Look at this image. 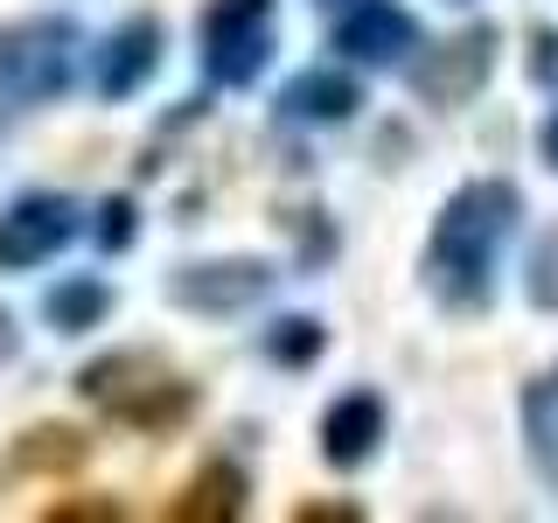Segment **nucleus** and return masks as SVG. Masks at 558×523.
Here are the masks:
<instances>
[{"label":"nucleus","instance_id":"423d86ee","mask_svg":"<svg viewBox=\"0 0 558 523\" xmlns=\"http://www.w3.org/2000/svg\"><path fill=\"white\" fill-rule=\"evenodd\" d=\"M279 287V272L266 258H203V266H174L168 272V301L189 314H244Z\"/></svg>","mask_w":558,"mask_h":523},{"label":"nucleus","instance_id":"7ed1b4c3","mask_svg":"<svg viewBox=\"0 0 558 523\" xmlns=\"http://www.w3.org/2000/svg\"><path fill=\"white\" fill-rule=\"evenodd\" d=\"M84 57V28L70 14H35L0 35V98L8 105H49L70 92Z\"/></svg>","mask_w":558,"mask_h":523},{"label":"nucleus","instance_id":"412c9836","mask_svg":"<svg viewBox=\"0 0 558 523\" xmlns=\"http://www.w3.org/2000/svg\"><path fill=\"white\" fill-rule=\"evenodd\" d=\"M328 516H336V523H356L363 510H356V502H301V523H328Z\"/></svg>","mask_w":558,"mask_h":523},{"label":"nucleus","instance_id":"a211bd4d","mask_svg":"<svg viewBox=\"0 0 558 523\" xmlns=\"http://www.w3.org/2000/svg\"><path fill=\"white\" fill-rule=\"evenodd\" d=\"M523 293H531V307L558 314V231L531 252V266H523Z\"/></svg>","mask_w":558,"mask_h":523},{"label":"nucleus","instance_id":"f8f14e48","mask_svg":"<svg viewBox=\"0 0 558 523\" xmlns=\"http://www.w3.org/2000/svg\"><path fill=\"white\" fill-rule=\"evenodd\" d=\"M244 496H252V488H244V467H231V461H209L196 482L182 488V496H174V523H231V516H244Z\"/></svg>","mask_w":558,"mask_h":523},{"label":"nucleus","instance_id":"ddd939ff","mask_svg":"<svg viewBox=\"0 0 558 523\" xmlns=\"http://www.w3.org/2000/svg\"><path fill=\"white\" fill-rule=\"evenodd\" d=\"M84 453H92V440H84L77 426H35V433H22V440L8 447V482L70 475V467H84Z\"/></svg>","mask_w":558,"mask_h":523},{"label":"nucleus","instance_id":"6e6552de","mask_svg":"<svg viewBox=\"0 0 558 523\" xmlns=\"http://www.w3.org/2000/svg\"><path fill=\"white\" fill-rule=\"evenodd\" d=\"M496 42H502V35L488 22H475V28L453 35V42H440L426 63H412L418 98H426V105H468L488 84V70H496Z\"/></svg>","mask_w":558,"mask_h":523},{"label":"nucleus","instance_id":"2eb2a0df","mask_svg":"<svg viewBox=\"0 0 558 523\" xmlns=\"http://www.w3.org/2000/svg\"><path fill=\"white\" fill-rule=\"evenodd\" d=\"M105 314H112V287L92 272H77V279H57V287L43 293V321L57 328V336H84V328H98Z\"/></svg>","mask_w":558,"mask_h":523},{"label":"nucleus","instance_id":"dca6fc26","mask_svg":"<svg viewBox=\"0 0 558 523\" xmlns=\"http://www.w3.org/2000/svg\"><path fill=\"white\" fill-rule=\"evenodd\" d=\"M322 349H328V328L314 321V314H279V321L266 328V356L279 363V370H307Z\"/></svg>","mask_w":558,"mask_h":523},{"label":"nucleus","instance_id":"4468645a","mask_svg":"<svg viewBox=\"0 0 558 523\" xmlns=\"http://www.w3.org/2000/svg\"><path fill=\"white\" fill-rule=\"evenodd\" d=\"M523 447H531V467L558 488V363L523 384Z\"/></svg>","mask_w":558,"mask_h":523},{"label":"nucleus","instance_id":"f257e3e1","mask_svg":"<svg viewBox=\"0 0 558 523\" xmlns=\"http://www.w3.org/2000/svg\"><path fill=\"white\" fill-rule=\"evenodd\" d=\"M517 217H523L517 182H496V174H475L440 203L433 238H426V293L447 314L488 307L496 272H502V244L517 238Z\"/></svg>","mask_w":558,"mask_h":523},{"label":"nucleus","instance_id":"20e7f679","mask_svg":"<svg viewBox=\"0 0 558 523\" xmlns=\"http://www.w3.org/2000/svg\"><path fill=\"white\" fill-rule=\"evenodd\" d=\"M272 63V0H209L203 8V70L223 92L258 84Z\"/></svg>","mask_w":558,"mask_h":523},{"label":"nucleus","instance_id":"9b49d317","mask_svg":"<svg viewBox=\"0 0 558 523\" xmlns=\"http://www.w3.org/2000/svg\"><path fill=\"white\" fill-rule=\"evenodd\" d=\"M384 447V398L377 391H342L336 405L322 412V461L328 467H363Z\"/></svg>","mask_w":558,"mask_h":523},{"label":"nucleus","instance_id":"9d476101","mask_svg":"<svg viewBox=\"0 0 558 523\" xmlns=\"http://www.w3.org/2000/svg\"><path fill=\"white\" fill-rule=\"evenodd\" d=\"M356 112H363V84L336 63L301 70V77H287V92H279V119H287V126H349Z\"/></svg>","mask_w":558,"mask_h":523},{"label":"nucleus","instance_id":"5701e85b","mask_svg":"<svg viewBox=\"0 0 558 523\" xmlns=\"http://www.w3.org/2000/svg\"><path fill=\"white\" fill-rule=\"evenodd\" d=\"M14 349H22V336H14V314H0V363H8Z\"/></svg>","mask_w":558,"mask_h":523},{"label":"nucleus","instance_id":"f03ea898","mask_svg":"<svg viewBox=\"0 0 558 523\" xmlns=\"http://www.w3.org/2000/svg\"><path fill=\"white\" fill-rule=\"evenodd\" d=\"M77 391L92 398L98 412H112L119 426H140V433H168L196 412V384L174 377L161 356L147 349H119V356H98L77 370Z\"/></svg>","mask_w":558,"mask_h":523},{"label":"nucleus","instance_id":"aec40b11","mask_svg":"<svg viewBox=\"0 0 558 523\" xmlns=\"http://www.w3.org/2000/svg\"><path fill=\"white\" fill-rule=\"evenodd\" d=\"M126 510H119L112 496H92V502H57V510H49V523H119Z\"/></svg>","mask_w":558,"mask_h":523},{"label":"nucleus","instance_id":"4be33fe9","mask_svg":"<svg viewBox=\"0 0 558 523\" xmlns=\"http://www.w3.org/2000/svg\"><path fill=\"white\" fill-rule=\"evenodd\" d=\"M537 154H545V168L558 174V112L545 119V126H537Z\"/></svg>","mask_w":558,"mask_h":523},{"label":"nucleus","instance_id":"0eeeda50","mask_svg":"<svg viewBox=\"0 0 558 523\" xmlns=\"http://www.w3.org/2000/svg\"><path fill=\"white\" fill-rule=\"evenodd\" d=\"M336 49L349 63H371V70L412 63L418 57V22H412V8H398V0H349L336 14Z\"/></svg>","mask_w":558,"mask_h":523},{"label":"nucleus","instance_id":"6ab92c4d","mask_svg":"<svg viewBox=\"0 0 558 523\" xmlns=\"http://www.w3.org/2000/svg\"><path fill=\"white\" fill-rule=\"evenodd\" d=\"M523 70L545 98H558V28H531V49H523Z\"/></svg>","mask_w":558,"mask_h":523},{"label":"nucleus","instance_id":"f3484780","mask_svg":"<svg viewBox=\"0 0 558 523\" xmlns=\"http://www.w3.org/2000/svg\"><path fill=\"white\" fill-rule=\"evenodd\" d=\"M133 231H140V209H133V196H105V203H98V217H92L98 252H126Z\"/></svg>","mask_w":558,"mask_h":523},{"label":"nucleus","instance_id":"b1692460","mask_svg":"<svg viewBox=\"0 0 558 523\" xmlns=\"http://www.w3.org/2000/svg\"><path fill=\"white\" fill-rule=\"evenodd\" d=\"M322 8H349V0H322Z\"/></svg>","mask_w":558,"mask_h":523},{"label":"nucleus","instance_id":"1a4fd4ad","mask_svg":"<svg viewBox=\"0 0 558 523\" xmlns=\"http://www.w3.org/2000/svg\"><path fill=\"white\" fill-rule=\"evenodd\" d=\"M161 49H168V28L154 22V14H133V22H119L105 42L92 49V84H98V98H133V92H147V77L161 70Z\"/></svg>","mask_w":558,"mask_h":523},{"label":"nucleus","instance_id":"39448f33","mask_svg":"<svg viewBox=\"0 0 558 523\" xmlns=\"http://www.w3.org/2000/svg\"><path fill=\"white\" fill-rule=\"evenodd\" d=\"M77 238V203L57 196V188H28V196L8 203L0 217V272H35Z\"/></svg>","mask_w":558,"mask_h":523}]
</instances>
